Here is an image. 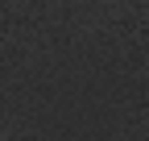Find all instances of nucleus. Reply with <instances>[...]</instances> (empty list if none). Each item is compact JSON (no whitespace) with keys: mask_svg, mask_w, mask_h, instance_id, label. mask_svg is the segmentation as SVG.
I'll return each mask as SVG.
<instances>
[]
</instances>
